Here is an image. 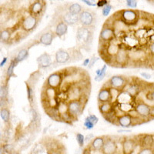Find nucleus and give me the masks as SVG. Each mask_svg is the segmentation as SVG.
<instances>
[{
  "instance_id": "obj_1",
  "label": "nucleus",
  "mask_w": 154,
  "mask_h": 154,
  "mask_svg": "<svg viewBox=\"0 0 154 154\" xmlns=\"http://www.w3.org/2000/svg\"><path fill=\"white\" fill-rule=\"evenodd\" d=\"M76 41L84 48L90 47L93 40V29L80 26L77 29Z\"/></svg>"
},
{
  "instance_id": "obj_2",
  "label": "nucleus",
  "mask_w": 154,
  "mask_h": 154,
  "mask_svg": "<svg viewBox=\"0 0 154 154\" xmlns=\"http://www.w3.org/2000/svg\"><path fill=\"white\" fill-rule=\"evenodd\" d=\"M86 104V103L80 100L68 101V112L72 118V121H76L80 116L84 110Z\"/></svg>"
},
{
  "instance_id": "obj_3",
  "label": "nucleus",
  "mask_w": 154,
  "mask_h": 154,
  "mask_svg": "<svg viewBox=\"0 0 154 154\" xmlns=\"http://www.w3.org/2000/svg\"><path fill=\"white\" fill-rule=\"evenodd\" d=\"M116 39V31L113 26L106 23L100 34V44H108Z\"/></svg>"
},
{
  "instance_id": "obj_4",
  "label": "nucleus",
  "mask_w": 154,
  "mask_h": 154,
  "mask_svg": "<svg viewBox=\"0 0 154 154\" xmlns=\"http://www.w3.org/2000/svg\"><path fill=\"white\" fill-rule=\"evenodd\" d=\"M79 22L82 25V26L94 29L95 24L96 23V15L90 10H82V12L79 15Z\"/></svg>"
},
{
  "instance_id": "obj_5",
  "label": "nucleus",
  "mask_w": 154,
  "mask_h": 154,
  "mask_svg": "<svg viewBox=\"0 0 154 154\" xmlns=\"http://www.w3.org/2000/svg\"><path fill=\"white\" fill-rule=\"evenodd\" d=\"M63 79H64V74L63 71L54 72L48 76L44 86L59 90L63 82Z\"/></svg>"
},
{
  "instance_id": "obj_6",
  "label": "nucleus",
  "mask_w": 154,
  "mask_h": 154,
  "mask_svg": "<svg viewBox=\"0 0 154 154\" xmlns=\"http://www.w3.org/2000/svg\"><path fill=\"white\" fill-rule=\"evenodd\" d=\"M139 18L140 16L137 12L134 10H123L121 12L120 21L126 26L137 24L139 22Z\"/></svg>"
},
{
  "instance_id": "obj_7",
  "label": "nucleus",
  "mask_w": 154,
  "mask_h": 154,
  "mask_svg": "<svg viewBox=\"0 0 154 154\" xmlns=\"http://www.w3.org/2000/svg\"><path fill=\"white\" fill-rule=\"evenodd\" d=\"M128 82L129 81L127 80L126 77L123 76V75H116L111 77L106 83L110 88L117 89L119 91H123L126 89Z\"/></svg>"
},
{
  "instance_id": "obj_8",
  "label": "nucleus",
  "mask_w": 154,
  "mask_h": 154,
  "mask_svg": "<svg viewBox=\"0 0 154 154\" xmlns=\"http://www.w3.org/2000/svg\"><path fill=\"white\" fill-rule=\"evenodd\" d=\"M38 18L35 17V16L29 14L22 20L21 29L24 32L29 34L30 32H32L38 26Z\"/></svg>"
},
{
  "instance_id": "obj_9",
  "label": "nucleus",
  "mask_w": 154,
  "mask_h": 154,
  "mask_svg": "<svg viewBox=\"0 0 154 154\" xmlns=\"http://www.w3.org/2000/svg\"><path fill=\"white\" fill-rule=\"evenodd\" d=\"M130 58H129V53L126 49L121 48L118 51V53L114 58V66L118 67H126L129 64Z\"/></svg>"
},
{
  "instance_id": "obj_10",
  "label": "nucleus",
  "mask_w": 154,
  "mask_h": 154,
  "mask_svg": "<svg viewBox=\"0 0 154 154\" xmlns=\"http://www.w3.org/2000/svg\"><path fill=\"white\" fill-rule=\"evenodd\" d=\"M134 111L138 116L144 120H149V111L150 106L145 102L140 101L135 103Z\"/></svg>"
},
{
  "instance_id": "obj_11",
  "label": "nucleus",
  "mask_w": 154,
  "mask_h": 154,
  "mask_svg": "<svg viewBox=\"0 0 154 154\" xmlns=\"http://www.w3.org/2000/svg\"><path fill=\"white\" fill-rule=\"evenodd\" d=\"M56 35L55 32L52 30H48V31L42 32V33L39 34L38 38L35 39L37 45L41 44L45 46H49L52 45L54 38H56Z\"/></svg>"
},
{
  "instance_id": "obj_12",
  "label": "nucleus",
  "mask_w": 154,
  "mask_h": 154,
  "mask_svg": "<svg viewBox=\"0 0 154 154\" xmlns=\"http://www.w3.org/2000/svg\"><path fill=\"white\" fill-rule=\"evenodd\" d=\"M123 129L133 127V115L131 113H123L118 116L116 119V124Z\"/></svg>"
},
{
  "instance_id": "obj_13",
  "label": "nucleus",
  "mask_w": 154,
  "mask_h": 154,
  "mask_svg": "<svg viewBox=\"0 0 154 154\" xmlns=\"http://www.w3.org/2000/svg\"><path fill=\"white\" fill-rule=\"evenodd\" d=\"M117 151V143L114 139L106 137L104 145L101 149L103 154H116Z\"/></svg>"
},
{
  "instance_id": "obj_14",
  "label": "nucleus",
  "mask_w": 154,
  "mask_h": 154,
  "mask_svg": "<svg viewBox=\"0 0 154 154\" xmlns=\"http://www.w3.org/2000/svg\"><path fill=\"white\" fill-rule=\"evenodd\" d=\"M97 100H98L99 103H108V102H112V103L111 89L106 83L104 84L103 86L100 89L98 96H97Z\"/></svg>"
},
{
  "instance_id": "obj_15",
  "label": "nucleus",
  "mask_w": 154,
  "mask_h": 154,
  "mask_svg": "<svg viewBox=\"0 0 154 154\" xmlns=\"http://www.w3.org/2000/svg\"><path fill=\"white\" fill-rule=\"evenodd\" d=\"M137 141L136 139L126 138L122 141V153L133 154L137 148Z\"/></svg>"
},
{
  "instance_id": "obj_16",
  "label": "nucleus",
  "mask_w": 154,
  "mask_h": 154,
  "mask_svg": "<svg viewBox=\"0 0 154 154\" xmlns=\"http://www.w3.org/2000/svg\"><path fill=\"white\" fill-rule=\"evenodd\" d=\"M72 60L69 52L66 49H60L55 54V63L57 64H66Z\"/></svg>"
},
{
  "instance_id": "obj_17",
  "label": "nucleus",
  "mask_w": 154,
  "mask_h": 154,
  "mask_svg": "<svg viewBox=\"0 0 154 154\" xmlns=\"http://www.w3.org/2000/svg\"><path fill=\"white\" fill-rule=\"evenodd\" d=\"M138 145L141 148H150L154 146V136L150 134H143L139 136L138 139H136Z\"/></svg>"
},
{
  "instance_id": "obj_18",
  "label": "nucleus",
  "mask_w": 154,
  "mask_h": 154,
  "mask_svg": "<svg viewBox=\"0 0 154 154\" xmlns=\"http://www.w3.org/2000/svg\"><path fill=\"white\" fill-rule=\"evenodd\" d=\"M37 63H38V69H47L53 65V60L52 56L47 53H44L37 58Z\"/></svg>"
},
{
  "instance_id": "obj_19",
  "label": "nucleus",
  "mask_w": 154,
  "mask_h": 154,
  "mask_svg": "<svg viewBox=\"0 0 154 154\" xmlns=\"http://www.w3.org/2000/svg\"><path fill=\"white\" fill-rule=\"evenodd\" d=\"M44 5L40 0H36L29 7V13L32 16L38 18L43 13Z\"/></svg>"
},
{
  "instance_id": "obj_20",
  "label": "nucleus",
  "mask_w": 154,
  "mask_h": 154,
  "mask_svg": "<svg viewBox=\"0 0 154 154\" xmlns=\"http://www.w3.org/2000/svg\"><path fill=\"white\" fill-rule=\"evenodd\" d=\"M61 20H63L68 26H74L79 22V16L67 11L62 16Z\"/></svg>"
},
{
  "instance_id": "obj_21",
  "label": "nucleus",
  "mask_w": 154,
  "mask_h": 154,
  "mask_svg": "<svg viewBox=\"0 0 154 154\" xmlns=\"http://www.w3.org/2000/svg\"><path fill=\"white\" fill-rule=\"evenodd\" d=\"M67 32H68V25L66 24L63 20L60 19V21L56 23V28H55L54 32L56 37L63 38L64 35H66Z\"/></svg>"
},
{
  "instance_id": "obj_22",
  "label": "nucleus",
  "mask_w": 154,
  "mask_h": 154,
  "mask_svg": "<svg viewBox=\"0 0 154 154\" xmlns=\"http://www.w3.org/2000/svg\"><path fill=\"white\" fill-rule=\"evenodd\" d=\"M106 137H98L93 139L89 146L91 150L93 151H101L102 148L104 145Z\"/></svg>"
},
{
  "instance_id": "obj_23",
  "label": "nucleus",
  "mask_w": 154,
  "mask_h": 154,
  "mask_svg": "<svg viewBox=\"0 0 154 154\" xmlns=\"http://www.w3.org/2000/svg\"><path fill=\"white\" fill-rule=\"evenodd\" d=\"M115 109V103L112 102L99 103V110L103 116H105Z\"/></svg>"
},
{
  "instance_id": "obj_24",
  "label": "nucleus",
  "mask_w": 154,
  "mask_h": 154,
  "mask_svg": "<svg viewBox=\"0 0 154 154\" xmlns=\"http://www.w3.org/2000/svg\"><path fill=\"white\" fill-rule=\"evenodd\" d=\"M12 30L10 29H2L0 30V42L9 43L12 41Z\"/></svg>"
},
{
  "instance_id": "obj_25",
  "label": "nucleus",
  "mask_w": 154,
  "mask_h": 154,
  "mask_svg": "<svg viewBox=\"0 0 154 154\" xmlns=\"http://www.w3.org/2000/svg\"><path fill=\"white\" fill-rule=\"evenodd\" d=\"M29 56V48H23V49H19L17 55L14 58L16 59V62L19 63L26 60Z\"/></svg>"
},
{
  "instance_id": "obj_26",
  "label": "nucleus",
  "mask_w": 154,
  "mask_h": 154,
  "mask_svg": "<svg viewBox=\"0 0 154 154\" xmlns=\"http://www.w3.org/2000/svg\"><path fill=\"white\" fill-rule=\"evenodd\" d=\"M26 93H27V99L29 103V105L31 107H33L34 102H35V91H34V86L29 84L28 82H26Z\"/></svg>"
},
{
  "instance_id": "obj_27",
  "label": "nucleus",
  "mask_w": 154,
  "mask_h": 154,
  "mask_svg": "<svg viewBox=\"0 0 154 154\" xmlns=\"http://www.w3.org/2000/svg\"><path fill=\"white\" fill-rule=\"evenodd\" d=\"M19 63L16 62V59L15 58H12L11 60L10 63H9V65L8 66L7 69H6V79H7V82L9 80L10 78H12V76H15L14 74V69L16 67V66L18 65Z\"/></svg>"
},
{
  "instance_id": "obj_28",
  "label": "nucleus",
  "mask_w": 154,
  "mask_h": 154,
  "mask_svg": "<svg viewBox=\"0 0 154 154\" xmlns=\"http://www.w3.org/2000/svg\"><path fill=\"white\" fill-rule=\"evenodd\" d=\"M41 73L39 72V70H37V71H35L34 72L30 75L29 78L28 79V80L26 81L29 84H30L31 86H35L36 85V83L38 82V79H39V77H40Z\"/></svg>"
},
{
  "instance_id": "obj_29",
  "label": "nucleus",
  "mask_w": 154,
  "mask_h": 154,
  "mask_svg": "<svg viewBox=\"0 0 154 154\" xmlns=\"http://www.w3.org/2000/svg\"><path fill=\"white\" fill-rule=\"evenodd\" d=\"M0 116L2 120L5 123H9L11 117V112L8 108H2L0 109Z\"/></svg>"
},
{
  "instance_id": "obj_30",
  "label": "nucleus",
  "mask_w": 154,
  "mask_h": 154,
  "mask_svg": "<svg viewBox=\"0 0 154 154\" xmlns=\"http://www.w3.org/2000/svg\"><path fill=\"white\" fill-rule=\"evenodd\" d=\"M82 10H83V9H82V7L79 3L71 4V5L68 7L69 12H71V13H73V14L78 15V16L82 12Z\"/></svg>"
},
{
  "instance_id": "obj_31",
  "label": "nucleus",
  "mask_w": 154,
  "mask_h": 154,
  "mask_svg": "<svg viewBox=\"0 0 154 154\" xmlns=\"http://www.w3.org/2000/svg\"><path fill=\"white\" fill-rule=\"evenodd\" d=\"M9 96V86L8 82L3 83L0 86V99H8Z\"/></svg>"
},
{
  "instance_id": "obj_32",
  "label": "nucleus",
  "mask_w": 154,
  "mask_h": 154,
  "mask_svg": "<svg viewBox=\"0 0 154 154\" xmlns=\"http://www.w3.org/2000/svg\"><path fill=\"white\" fill-rule=\"evenodd\" d=\"M106 69L107 65H104L100 69V74L96 75V77H95V80H96V82H101V81L105 78L106 75Z\"/></svg>"
},
{
  "instance_id": "obj_33",
  "label": "nucleus",
  "mask_w": 154,
  "mask_h": 154,
  "mask_svg": "<svg viewBox=\"0 0 154 154\" xmlns=\"http://www.w3.org/2000/svg\"><path fill=\"white\" fill-rule=\"evenodd\" d=\"M43 146L38 145V144H35V146L32 149L31 152L29 154H42L43 152Z\"/></svg>"
},
{
  "instance_id": "obj_34",
  "label": "nucleus",
  "mask_w": 154,
  "mask_h": 154,
  "mask_svg": "<svg viewBox=\"0 0 154 154\" xmlns=\"http://www.w3.org/2000/svg\"><path fill=\"white\" fill-rule=\"evenodd\" d=\"M76 140L78 143H79V146L83 147L85 143V137L81 133H76Z\"/></svg>"
},
{
  "instance_id": "obj_35",
  "label": "nucleus",
  "mask_w": 154,
  "mask_h": 154,
  "mask_svg": "<svg viewBox=\"0 0 154 154\" xmlns=\"http://www.w3.org/2000/svg\"><path fill=\"white\" fill-rule=\"evenodd\" d=\"M83 125H84V126L86 127V130H93V128H94V126H95L94 123H93V122H92V121L90 120V119H89L88 117H86V119H85Z\"/></svg>"
},
{
  "instance_id": "obj_36",
  "label": "nucleus",
  "mask_w": 154,
  "mask_h": 154,
  "mask_svg": "<svg viewBox=\"0 0 154 154\" xmlns=\"http://www.w3.org/2000/svg\"><path fill=\"white\" fill-rule=\"evenodd\" d=\"M112 5H109V4H107L106 5H105L103 9H102V13H103V16H108L110 13L111 10H112Z\"/></svg>"
},
{
  "instance_id": "obj_37",
  "label": "nucleus",
  "mask_w": 154,
  "mask_h": 154,
  "mask_svg": "<svg viewBox=\"0 0 154 154\" xmlns=\"http://www.w3.org/2000/svg\"><path fill=\"white\" fill-rule=\"evenodd\" d=\"M47 153L48 154H64V146H62L59 147V148H57V149L47 151Z\"/></svg>"
},
{
  "instance_id": "obj_38",
  "label": "nucleus",
  "mask_w": 154,
  "mask_h": 154,
  "mask_svg": "<svg viewBox=\"0 0 154 154\" xmlns=\"http://www.w3.org/2000/svg\"><path fill=\"white\" fill-rule=\"evenodd\" d=\"M138 154H154V146L150 148H141Z\"/></svg>"
},
{
  "instance_id": "obj_39",
  "label": "nucleus",
  "mask_w": 154,
  "mask_h": 154,
  "mask_svg": "<svg viewBox=\"0 0 154 154\" xmlns=\"http://www.w3.org/2000/svg\"><path fill=\"white\" fill-rule=\"evenodd\" d=\"M126 5L128 7L135 9L137 6V0H126Z\"/></svg>"
},
{
  "instance_id": "obj_40",
  "label": "nucleus",
  "mask_w": 154,
  "mask_h": 154,
  "mask_svg": "<svg viewBox=\"0 0 154 154\" xmlns=\"http://www.w3.org/2000/svg\"><path fill=\"white\" fill-rule=\"evenodd\" d=\"M99 60V58L96 57V56H93V57H92L91 59H90V60H89V65H88V68L89 69H91L93 68V66L96 64V63Z\"/></svg>"
},
{
  "instance_id": "obj_41",
  "label": "nucleus",
  "mask_w": 154,
  "mask_h": 154,
  "mask_svg": "<svg viewBox=\"0 0 154 154\" xmlns=\"http://www.w3.org/2000/svg\"><path fill=\"white\" fill-rule=\"evenodd\" d=\"M8 99H0V109L8 108Z\"/></svg>"
},
{
  "instance_id": "obj_42",
  "label": "nucleus",
  "mask_w": 154,
  "mask_h": 154,
  "mask_svg": "<svg viewBox=\"0 0 154 154\" xmlns=\"http://www.w3.org/2000/svg\"><path fill=\"white\" fill-rule=\"evenodd\" d=\"M2 147H3L5 152H7V153H10L13 150V146L12 144H5V145L2 146Z\"/></svg>"
},
{
  "instance_id": "obj_43",
  "label": "nucleus",
  "mask_w": 154,
  "mask_h": 154,
  "mask_svg": "<svg viewBox=\"0 0 154 154\" xmlns=\"http://www.w3.org/2000/svg\"><path fill=\"white\" fill-rule=\"evenodd\" d=\"M87 117L89 118V119H90V120H91L92 122H93V123H94L95 125H96V123H97L99 122V118L97 117V116H96V115H93V114H91V115L88 116Z\"/></svg>"
},
{
  "instance_id": "obj_44",
  "label": "nucleus",
  "mask_w": 154,
  "mask_h": 154,
  "mask_svg": "<svg viewBox=\"0 0 154 154\" xmlns=\"http://www.w3.org/2000/svg\"><path fill=\"white\" fill-rule=\"evenodd\" d=\"M108 4V1L107 0H100L98 1V2L96 3V5L100 8H103L105 5H106Z\"/></svg>"
},
{
  "instance_id": "obj_45",
  "label": "nucleus",
  "mask_w": 154,
  "mask_h": 154,
  "mask_svg": "<svg viewBox=\"0 0 154 154\" xmlns=\"http://www.w3.org/2000/svg\"><path fill=\"white\" fill-rule=\"evenodd\" d=\"M148 49H149V53L151 56H154V41H152L151 43L149 44L148 46Z\"/></svg>"
},
{
  "instance_id": "obj_46",
  "label": "nucleus",
  "mask_w": 154,
  "mask_h": 154,
  "mask_svg": "<svg viewBox=\"0 0 154 154\" xmlns=\"http://www.w3.org/2000/svg\"><path fill=\"white\" fill-rule=\"evenodd\" d=\"M140 75L143 77V78H144L145 79H150L151 78H152V75L149 73H148V72H143L140 73Z\"/></svg>"
},
{
  "instance_id": "obj_47",
  "label": "nucleus",
  "mask_w": 154,
  "mask_h": 154,
  "mask_svg": "<svg viewBox=\"0 0 154 154\" xmlns=\"http://www.w3.org/2000/svg\"><path fill=\"white\" fill-rule=\"evenodd\" d=\"M82 2L86 3L87 5H89V6H96V3H94L92 1H89V0H81Z\"/></svg>"
},
{
  "instance_id": "obj_48",
  "label": "nucleus",
  "mask_w": 154,
  "mask_h": 154,
  "mask_svg": "<svg viewBox=\"0 0 154 154\" xmlns=\"http://www.w3.org/2000/svg\"><path fill=\"white\" fill-rule=\"evenodd\" d=\"M92 139H94V135L93 133H89L85 137V142H89V141L92 140Z\"/></svg>"
},
{
  "instance_id": "obj_49",
  "label": "nucleus",
  "mask_w": 154,
  "mask_h": 154,
  "mask_svg": "<svg viewBox=\"0 0 154 154\" xmlns=\"http://www.w3.org/2000/svg\"><path fill=\"white\" fill-rule=\"evenodd\" d=\"M149 119H154V106H150V111H149Z\"/></svg>"
},
{
  "instance_id": "obj_50",
  "label": "nucleus",
  "mask_w": 154,
  "mask_h": 154,
  "mask_svg": "<svg viewBox=\"0 0 154 154\" xmlns=\"http://www.w3.org/2000/svg\"><path fill=\"white\" fill-rule=\"evenodd\" d=\"M7 60H8V58L7 57H4L3 60H2V62L0 63V67H2L5 65V63H7Z\"/></svg>"
},
{
  "instance_id": "obj_51",
  "label": "nucleus",
  "mask_w": 154,
  "mask_h": 154,
  "mask_svg": "<svg viewBox=\"0 0 154 154\" xmlns=\"http://www.w3.org/2000/svg\"><path fill=\"white\" fill-rule=\"evenodd\" d=\"M89 60H90V59H85L83 63H82V66H88V65H89Z\"/></svg>"
},
{
  "instance_id": "obj_52",
  "label": "nucleus",
  "mask_w": 154,
  "mask_h": 154,
  "mask_svg": "<svg viewBox=\"0 0 154 154\" xmlns=\"http://www.w3.org/2000/svg\"><path fill=\"white\" fill-rule=\"evenodd\" d=\"M131 130H127V129H122V130H118V133H130Z\"/></svg>"
},
{
  "instance_id": "obj_53",
  "label": "nucleus",
  "mask_w": 154,
  "mask_h": 154,
  "mask_svg": "<svg viewBox=\"0 0 154 154\" xmlns=\"http://www.w3.org/2000/svg\"><path fill=\"white\" fill-rule=\"evenodd\" d=\"M5 153V151H4L3 147L0 146V154H4Z\"/></svg>"
},
{
  "instance_id": "obj_54",
  "label": "nucleus",
  "mask_w": 154,
  "mask_h": 154,
  "mask_svg": "<svg viewBox=\"0 0 154 154\" xmlns=\"http://www.w3.org/2000/svg\"><path fill=\"white\" fill-rule=\"evenodd\" d=\"M100 69H96V75H99V74H100Z\"/></svg>"
},
{
  "instance_id": "obj_55",
  "label": "nucleus",
  "mask_w": 154,
  "mask_h": 154,
  "mask_svg": "<svg viewBox=\"0 0 154 154\" xmlns=\"http://www.w3.org/2000/svg\"><path fill=\"white\" fill-rule=\"evenodd\" d=\"M9 154H19V153L17 152H11L10 153H9Z\"/></svg>"
},
{
  "instance_id": "obj_56",
  "label": "nucleus",
  "mask_w": 154,
  "mask_h": 154,
  "mask_svg": "<svg viewBox=\"0 0 154 154\" xmlns=\"http://www.w3.org/2000/svg\"><path fill=\"white\" fill-rule=\"evenodd\" d=\"M0 138H1V133H0Z\"/></svg>"
}]
</instances>
